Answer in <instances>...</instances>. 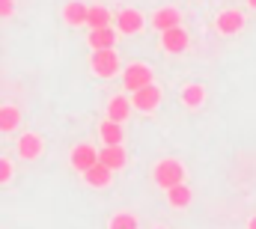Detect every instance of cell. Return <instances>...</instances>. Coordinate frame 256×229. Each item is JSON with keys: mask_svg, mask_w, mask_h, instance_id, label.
<instances>
[{"mask_svg": "<svg viewBox=\"0 0 256 229\" xmlns=\"http://www.w3.org/2000/svg\"><path fill=\"white\" fill-rule=\"evenodd\" d=\"M90 68L96 78L108 80V78H116L122 72V60L116 54V48H92L90 54Z\"/></svg>", "mask_w": 256, "mask_h": 229, "instance_id": "cell-1", "label": "cell"}, {"mask_svg": "<svg viewBox=\"0 0 256 229\" xmlns=\"http://www.w3.org/2000/svg\"><path fill=\"white\" fill-rule=\"evenodd\" d=\"M152 182L158 184V188H170V184H176V182H185V164L179 161V158H161L155 167H152Z\"/></svg>", "mask_w": 256, "mask_h": 229, "instance_id": "cell-2", "label": "cell"}, {"mask_svg": "<svg viewBox=\"0 0 256 229\" xmlns=\"http://www.w3.org/2000/svg\"><path fill=\"white\" fill-rule=\"evenodd\" d=\"M128 98H131V108H134V110H140V114H155V110L161 108L164 92H161V86H155V80H152V84H143L140 90H134Z\"/></svg>", "mask_w": 256, "mask_h": 229, "instance_id": "cell-3", "label": "cell"}, {"mask_svg": "<svg viewBox=\"0 0 256 229\" xmlns=\"http://www.w3.org/2000/svg\"><path fill=\"white\" fill-rule=\"evenodd\" d=\"M120 78H122V86H126L128 92H134V90H140L143 84H152V80H155L152 68H149L146 62H140V60H134V62H128V66H122Z\"/></svg>", "mask_w": 256, "mask_h": 229, "instance_id": "cell-4", "label": "cell"}, {"mask_svg": "<svg viewBox=\"0 0 256 229\" xmlns=\"http://www.w3.org/2000/svg\"><path fill=\"white\" fill-rule=\"evenodd\" d=\"M114 27H116V33H122V36H137V33L146 27V18H143L140 9L122 6V9L114 15Z\"/></svg>", "mask_w": 256, "mask_h": 229, "instance_id": "cell-5", "label": "cell"}, {"mask_svg": "<svg viewBox=\"0 0 256 229\" xmlns=\"http://www.w3.org/2000/svg\"><path fill=\"white\" fill-rule=\"evenodd\" d=\"M244 27H248V18H244L242 9H220L218 18H214V30L220 36H238Z\"/></svg>", "mask_w": 256, "mask_h": 229, "instance_id": "cell-6", "label": "cell"}, {"mask_svg": "<svg viewBox=\"0 0 256 229\" xmlns=\"http://www.w3.org/2000/svg\"><path fill=\"white\" fill-rule=\"evenodd\" d=\"M188 45H191V36H188V30L182 24H176L170 30H161V48L167 54H185Z\"/></svg>", "mask_w": 256, "mask_h": 229, "instance_id": "cell-7", "label": "cell"}, {"mask_svg": "<svg viewBox=\"0 0 256 229\" xmlns=\"http://www.w3.org/2000/svg\"><path fill=\"white\" fill-rule=\"evenodd\" d=\"M98 161L104 164V167H110V170H126L128 167V152L122 143H104L102 149H98Z\"/></svg>", "mask_w": 256, "mask_h": 229, "instance_id": "cell-8", "label": "cell"}, {"mask_svg": "<svg viewBox=\"0 0 256 229\" xmlns=\"http://www.w3.org/2000/svg\"><path fill=\"white\" fill-rule=\"evenodd\" d=\"M185 18H182V12L176 9V6H161V9H155L149 18H146V24H152L158 33L161 30H170V27H176V24H182Z\"/></svg>", "mask_w": 256, "mask_h": 229, "instance_id": "cell-9", "label": "cell"}, {"mask_svg": "<svg viewBox=\"0 0 256 229\" xmlns=\"http://www.w3.org/2000/svg\"><path fill=\"white\" fill-rule=\"evenodd\" d=\"M96 161H98V149H92L90 143H78V146L68 152V164L78 172H84L86 167H92Z\"/></svg>", "mask_w": 256, "mask_h": 229, "instance_id": "cell-10", "label": "cell"}, {"mask_svg": "<svg viewBox=\"0 0 256 229\" xmlns=\"http://www.w3.org/2000/svg\"><path fill=\"white\" fill-rule=\"evenodd\" d=\"M42 152H45V140H42L39 134H33V131L21 134V140H18V158H24V161H36Z\"/></svg>", "mask_w": 256, "mask_h": 229, "instance_id": "cell-11", "label": "cell"}, {"mask_svg": "<svg viewBox=\"0 0 256 229\" xmlns=\"http://www.w3.org/2000/svg\"><path fill=\"white\" fill-rule=\"evenodd\" d=\"M191 202H194V190L188 188V182H176V184L167 188V206H170V208L182 212V208H188Z\"/></svg>", "mask_w": 256, "mask_h": 229, "instance_id": "cell-12", "label": "cell"}, {"mask_svg": "<svg viewBox=\"0 0 256 229\" xmlns=\"http://www.w3.org/2000/svg\"><path fill=\"white\" fill-rule=\"evenodd\" d=\"M80 176H84V182H86L90 188H108V184L114 182V170H110V167H104L102 161H96L92 167H86Z\"/></svg>", "mask_w": 256, "mask_h": 229, "instance_id": "cell-13", "label": "cell"}, {"mask_svg": "<svg viewBox=\"0 0 256 229\" xmlns=\"http://www.w3.org/2000/svg\"><path fill=\"white\" fill-rule=\"evenodd\" d=\"M86 45L90 48H114L116 45V27L108 24V27H92L90 36H86Z\"/></svg>", "mask_w": 256, "mask_h": 229, "instance_id": "cell-14", "label": "cell"}, {"mask_svg": "<svg viewBox=\"0 0 256 229\" xmlns=\"http://www.w3.org/2000/svg\"><path fill=\"white\" fill-rule=\"evenodd\" d=\"M131 98L128 96H114V98H108V104H104V116L108 119H116V122H126L128 116H131Z\"/></svg>", "mask_w": 256, "mask_h": 229, "instance_id": "cell-15", "label": "cell"}, {"mask_svg": "<svg viewBox=\"0 0 256 229\" xmlns=\"http://www.w3.org/2000/svg\"><path fill=\"white\" fill-rule=\"evenodd\" d=\"M179 102L188 108V110H196L206 104V86L202 84H185L182 92H179Z\"/></svg>", "mask_w": 256, "mask_h": 229, "instance_id": "cell-16", "label": "cell"}, {"mask_svg": "<svg viewBox=\"0 0 256 229\" xmlns=\"http://www.w3.org/2000/svg\"><path fill=\"white\" fill-rule=\"evenodd\" d=\"M86 9H90V3H84V0H68L63 6V21L68 27H80V24H86Z\"/></svg>", "mask_w": 256, "mask_h": 229, "instance_id": "cell-17", "label": "cell"}, {"mask_svg": "<svg viewBox=\"0 0 256 229\" xmlns=\"http://www.w3.org/2000/svg\"><path fill=\"white\" fill-rule=\"evenodd\" d=\"M98 137H102V143H122L126 140V128H122V122L104 116L98 122Z\"/></svg>", "mask_w": 256, "mask_h": 229, "instance_id": "cell-18", "label": "cell"}, {"mask_svg": "<svg viewBox=\"0 0 256 229\" xmlns=\"http://www.w3.org/2000/svg\"><path fill=\"white\" fill-rule=\"evenodd\" d=\"M108 24H114V12L104 3H92L86 9V27L92 30V27H108Z\"/></svg>", "mask_w": 256, "mask_h": 229, "instance_id": "cell-19", "label": "cell"}, {"mask_svg": "<svg viewBox=\"0 0 256 229\" xmlns=\"http://www.w3.org/2000/svg\"><path fill=\"white\" fill-rule=\"evenodd\" d=\"M18 125H21V110L15 104H3L0 108V134H12V131H18Z\"/></svg>", "mask_w": 256, "mask_h": 229, "instance_id": "cell-20", "label": "cell"}, {"mask_svg": "<svg viewBox=\"0 0 256 229\" xmlns=\"http://www.w3.org/2000/svg\"><path fill=\"white\" fill-rule=\"evenodd\" d=\"M108 226L110 229H137L140 226V220H137L131 212H116V214L108 220Z\"/></svg>", "mask_w": 256, "mask_h": 229, "instance_id": "cell-21", "label": "cell"}, {"mask_svg": "<svg viewBox=\"0 0 256 229\" xmlns=\"http://www.w3.org/2000/svg\"><path fill=\"white\" fill-rule=\"evenodd\" d=\"M12 176H15L12 161H9V158H0V184H9V182H12Z\"/></svg>", "mask_w": 256, "mask_h": 229, "instance_id": "cell-22", "label": "cell"}, {"mask_svg": "<svg viewBox=\"0 0 256 229\" xmlns=\"http://www.w3.org/2000/svg\"><path fill=\"white\" fill-rule=\"evenodd\" d=\"M15 15V0H0V18H12Z\"/></svg>", "mask_w": 256, "mask_h": 229, "instance_id": "cell-23", "label": "cell"}, {"mask_svg": "<svg viewBox=\"0 0 256 229\" xmlns=\"http://www.w3.org/2000/svg\"><path fill=\"white\" fill-rule=\"evenodd\" d=\"M248 226H250V229H256V214L250 218V220H248Z\"/></svg>", "mask_w": 256, "mask_h": 229, "instance_id": "cell-24", "label": "cell"}, {"mask_svg": "<svg viewBox=\"0 0 256 229\" xmlns=\"http://www.w3.org/2000/svg\"><path fill=\"white\" fill-rule=\"evenodd\" d=\"M244 3H248V6H250V9H256V0H244Z\"/></svg>", "mask_w": 256, "mask_h": 229, "instance_id": "cell-25", "label": "cell"}]
</instances>
